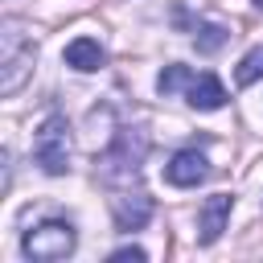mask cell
I'll return each instance as SVG.
<instances>
[{
	"mask_svg": "<svg viewBox=\"0 0 263 263\" xmlns=\"http://www.w3.org/2000/svg\"><path fill=\"white\" fill-rule=\"evenodd\" d=\"M33 37L21 29V21H4L0 25V95H16L21 82L33 70Z\"/></svg>",
	"mask_w": 263,
	"mask_h": 263,
	"instance_id": "cell-2",
	"label": "cell"
},
{
	"mask_svg": "<svg viewBox=\"0 0 263 263\" xmlns=\"http://www.w3.org/2000/svg\"><path fill=\"white\" fill-rule=\"evenodd\" d=\"M74 247H78V234L66 218H45L33 230H25V238H21V251L33 263H58V259L74 255Z\"/></svg>",
	"mask_w": 263,
	"mask_h": 263,
	"instance_id": "cell-3",
	"label": "cell"
},
{
	"mask_svg": "<svg viewBox=\"0 0 263 263\" xmlns=\"http://www.w3.org/2000/svg\"><path fill=\"white\" fill-rule=\"evenodd\" d=\"M230 210H234V197L230 193H214V197H205V205L197 210V242H218V234L226 230V222H230Z\"/></svg>",
	"mask_w": 263,
	"mask_h": 263,
	"instance_id": "cell-7",
	"label": "cell"
},
{
	"mask_svg": "<svg viewBox=\"0 0 263 263\" xmlns=\"http://www.w3.org/2000/svg\"><path fill=\"white\" fill-rule=\"evenodd\" d=\"M119 259L144 263V259H148V251H144V247H132V242H127V247H115V251H111V263H119Z\"/></svg>",
	"mask_w": 263,
	"mask_h": 263,
	"instance_id": "cell-13",
	"label": "cell"
},
{
	"mask_svg": "<svg viewBox=\"0 0 263 263\" xmlns=\"http://www.w3.org/2000/svg\"><path fill=\"white\" fill-rule=\"evenodd\" d=\"M226 41H230V29H226V25H218V21H197V29H193V45H197L201 53H218Z\"/></svg>",
	"mask_w": 263,
	"mask_h": 263,
	"instance_id": "cell-10",
	"label": "cell"
},
{
	"mask_svg": "<svg viewBox=\"0 0 263 263\" xmlns=\"http://www.w3.org/2000/svg\"><path fill=\"white\" fill-rule=\"evenodd\" d=\"M205 177H210V160H205L197 148H181V152H173V160L164 164V181L177 185V189H193V185H201Z\"/></svg>",
	"mask_w": 263,
	"mask_h": 263,
	"instance_id": "cell-6",
	"label": "cell"
},
{
	"mask_svg": "<svg viewBox=\"0 0 263 263\" xmlns=\"http://www.w3.org/2000/svg\"><path fill=\"white\" fill-rule=\"evenodd\" d=\"M33 160L49 177H62L70 168V123H66V115L53 111V115L41 119V127L33 136Z\"/></svg>",
	"mask_w": 263,
	"mask_h": 263,
	"instance_id": "cell-4",
	"label": "cell"
},
{
	"mask_svg": "<svg viewBox=\"0 0 263 263\" xmlns=\"http://www.w3.org/2000/svg\"><path fill=\"white\" fill-rule=\"evenodd\" d=\"M189 82H193V70H189V66H181V62H173V66H164V70H160L156 90H160V95H173V90H181V86H189Z\"/></svg>",
	"mask_w": 263,
	"mask_h": 263,
	"instance_id": "cell-12",
	"label": "cell"
},
{
	"mask_svg": "<svg viewBox=\"0 0 263 263\" xmlns=\"http://www.w3.org/2000/svg\"><path fill=\"white\" fill-rule=\"evenodd\" d=\"M255 8H263V0H255Z\"/></svg>",
	"mask_w": 263,
	"mask_h": 263,
	"instance_id": "cell-14",
	"label": "cell"
},
{
	"mask_svg": "<svg viewBox=\"0 0 263 263\" xmlns=\"http://www.w3.org/2000/svg\"><path fill=\"white\" fill-rule=\"evenodd\" d=\"M148 156V136L144 127H119L111 148L99 156V181L111 189H127L140 181V164Z\"/></svg>",
	"mask_w": 263,
	"mask_h": 263,
	"instance_id": "cell-1",
	"label": "cell"
},
{
	"mask_svg": "<svg viewBox=\"0 0 263 263\" xmlns=\"http://www.w3.org/2000/svg\"><path fill=\"white\" fill-rule=\"evenodd\" d=\"M185 103L197 111H218V107H226V86L214 74H193V82L185 86Z\"/></svg>",
	"mask_w": 263,
	"mask_h": 263,
	"instance_id": "cell-8",
	"label": "cell"
},
{
	"mask_svg": "<svg viewBox=\"0 0 263 263\" xmlns=\"http://www.w3.org/2000/svg\"><path fill=\"white\" fill-rule=\"evenodd\" d=\"M62 58H66V66H74L78 74H90V70H99V66H103V58H107V53H103V45H99L95 37H74V41L66 45V53H62Z\"/></svg>",
	"mask_w": 263,
	"mask_h": 263,
	"instance_id": "cell-9",
	"label": "cell"
},
{
	"mask_svg": "<svg viewBox=\"0 0 263 263\" xmlns=\"http://www.w3.org/2000/svg\"><path fill=\"white\" fill-rule=\"evenodd\" d=\"M259 78H263V45L247 49L242 62H238V70H234V82H238V86H251V82H259Z\"/></svg>",
	"mask_w": 263,
	"mask_h": 263,
	"instance_id": "cell-11",
	"label": "cell"
},
{
	"mask_svg": "<svg viewBox=\"0 0 263 263\" xmlns=\"http://www.w3.org/2000/svg\"><path fill=\"white\" fill-rule=\"evenodd\" d=\"M111 214H115V226L119 230H144L148 218H152V197L144 189H115Z\"/></svg>",
	"mask_w": 263,
	"mask_h": 263,
	"instance_id": "cell-5",
	"label": "cell"
}]
</instances>
